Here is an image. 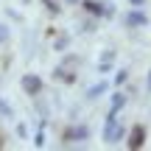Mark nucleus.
Returning <instances> with one entry per match:
<instances>
[{
    "mask_svg": "<svg viewBox=\"0 0 151 151\" xmlns=\"http://www.w3.org/2000/svg\"><path fill=\"white\" fill-rule=\"evenodd\" d=\"M104 137H106V143H115V140L120 137V123H118V118H115V115H112V118L106 120V129H104Z\"/></svg>",
    "mask_w": 151,
    "mask_h": 151,
    "instance_id": "1",
    "label": "nucleus"
},
{
    "mask_svg": "<svg viewBox=\"0 0 151 151\" xmlns=\"http://www.w3.org/2000/svg\"><path fill=\"white\" fill-rule=\"evenodd\" d=\"M132 3H143V0H132Z\"/></svg>",
    "mask_w": 151,
    "mask_h": 151,
    "instance_id": "7",
    "label": "nucleus"
},
{
    "mask_svg": "<svg viewBox=\"0 0 151 151\" xmlns=\"http://www.w3.org/2000/svg\"><path fill=\"white\" fill-rule=\"evenodd\" d=\"M87 134H90V132H87V126H76V129H70V132H67V134H65V140H87Z\"/></svg>",
    "mask_w": 151,
    "mask_h": 151,
    "instance_id": "3",
    "label": "nucleus"
},
{
    "mask_svg": "<svg viewBox=\"0 0 151 151\" xmlns=\"http://www.w3.org/2000/svg\"><path fill=\"white\" fill-rule=\"evenodd\" d=\"M148 87H151V78H148Z\"/></svg>",
    "mask_w": 151,
    "mask_h": 151,
    "instance_id": "8",
    "label": "nucleus"
},
{
    "mask_svg": "<svg viewBox=\"0 0 151 151\" xmlns=\"http://www.w3.org/2000/svg\"><path fill=\"white\" fill-rule=\"evenodd\" d=\"M39 87H42V81H39L37 76H25V78H22V90L31 92V95H34V92H39Z\"/></svg>",
    "mask_w": 151,
    "mask_h": 151,
    "instance_id": "2",
    "label": "nucleus"
},
{
    "mask_svg": "<svg viewBox=\"0 0 151 151\" xmlns=\"http://www.w3.org/2000/svg\"><path fill=\"white\" fill-rule=\"evenodd\" d=\"M126 22L129 25H146V14H140V11H129V17H126Z\"/></svg>",
    "mask_w": 151,
    "mask_h": 151,
    "instance_id": "4",
    "label": "nucleus"
},
{
    "mask_svg": "<svg viewBox=\"0 0 151 151\" xmlns=\"http://www.w3.org/2000/svg\"><path fill=\"white\" fill-rule=\"evenodd\" d=\"M3 39H6V31H3V28H0V42H3Z\"/></svg>",
    "mask_w": 151,
    "mask_h": 151,
    "instance_id": "6",
    "label": "nucleus"
},
{
    "mask_svg": "<svg viewBox=\"0 0 151 151\" xmlns=\"http://www.w3.org/2000/svg\"><path fill=\"white\" fill-rule=\"evenodd\" d=\"M143 126H134V132H132V148H140L143 146Z\"/></svg>",
    "mask_w": 151,
    "mask_h": 151,
    "instance_id": "5",
    "label": "nucleus"
}]
</instances>
